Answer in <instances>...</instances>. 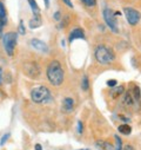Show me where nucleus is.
I'll return each mask as SVG.
<instances>
[{"label":"nucleus","mask_w":141,"mask_h":150,"mask_svg":"<svg viewBox=\"0 0 141 150\" xmlns=\"http://www.w3.org/2000/svg\"><path fill=\"white\" fill-rule=\"evenodd\" d=\"M46 76L53 86H60L65 79V71L61 63L58 60H52L47 66Z\"/></svg>","instance_id":"f257e3e1"},{"label":"nucleus","mask_w":141,"mask_h":150,"mask_svg":"<svg viewBox=\"0 0 141 150\" xmlns=\"http://www.w3.org/2000/svg\"><path fill=\"white\" fill-rule=\"evenodd\" d=\"M94 57L98 63L100 64H111L115 59V54L113 50L106 45H99L96 46L94 51Z\"/></svg>","instance_id":"f03ea898"},{"label":"nucleus","mask_w":141,"mask_h":150,"mask_svg":"<svg viewBox=\"0 0 141 150\" xmlns=\"http://www.w3.org/2000/svg\"><path fill=\"white\" fill-rule=\"evenodd\" d=\"M31 99L37 104H45L52 100V95L48 88L40 85L31 91Z\"/></svg>","instance_id":"7ed1b4c3"},{"label":"nucleus","mask_w":141,"mask_h":150,"mask_svg":"<svg viewBox=\"0 0 141 150\" xmlns=\"http://www.w3.org/2000/svg\"><path fill=\"white\" fill-rule=\"evenodd\" d=\"M17 37H18V34L15 32H7L3 37L4 47H5V51L8 56H13V53H14V49H15L17 39H18Z\"/></svg>","instance_id":"20e7f679"},{"label":"nucleus","mask_w":141,"mask_h":150,"mask_svg":"<svg viewBox=\"0 0 141 150\" xmlns=\"http://www.w3.org/2000/svg\"><path fill=\"white\" fill-rule=\"evenodd\" d=\"M103 19L106 25L108 26V28L113 32V33H118L119 32V27H118V20H117V16L115 13L110 8V7H106L102 12Z\"/></svg>","instance_id":"39448f33"},{"label":"nucleus","mask_w":141,"mask_h":150,"mask_svg":"<svg viewBox=\"0 0 141 150\" xmlns=\"http://www.w3.org/2000/svg\"><path fill=\"white\" fill-rule=\"evenodd\" d=\"M124 13H125L126 19H127V21H128L129 25L135 26V25L139 24V21L141 19V14H140L139 11H136L133 7H125L124 8Z\"/></svg>","instance_id":"423d86ee"},{"label":"nucleus","mask_w":141,"mask_h":150,"mask_svg":"<svg viewBox=\"0 0 141 150\" xmlns=\"http://www.w3.org/2000/svg\"><path fill=\"white\" fill-rule=\"evenodd\" d=\"M24 72L27 74L28 77L31 78H37L39 74H40V70H39V66L33 63V62H27L24 64V67H22Z\"/></svg>","instance_id":"0eeeda50"},{"label":"nucleus","mask_w":141,"mask_h":150,"mask_svg":"<svg viewBox=\"0 0 141 150\" xmlns=\"http://www.w3.org/2000/svg\"><path fill=\"white\" fill-rule=\"evenodd\" d=\"M77 39H85V33L79 27L73 28L72 31L69 32V35H68V42L69 43H72L74 40H77Z\"/></svg>","instance_id":"6e6552de"},{"label":"nucleus","mask_w":141,"mask_h":150,"mask_svg":"<svg viewBox=\"0 0 141 150\" xmlns=\"http://www.w3.org/2000/svg\"><path fill=\"white\" fill-rule=\"evenodd\" d=\"M31 45H32L35 50H38V51H40V52H44V53L48 52V46H47V44L44 43V42L40 40V39H32V40H31Z\"/></svg>","instance_id":"1a4fd4ad"},{"label":"nucleus","mask_w":141,"mask_h":150,"mask_svg":"<svg viewBox=\"0 0 141 150\" xmlns=\"http://www.w3.org/2000/svg\"><path fill=\"white\" fill-rule=\"evenodd\" d=\"M28 25H29V28H31V30H35V28L40 27V26L43 25V19H41L40 13H39V14H33V17H32V19L29 20Z\"/></svg>","instance_id":"9d476101"},{"label":"nucleus","mask_w":141,"mask_h":150,"mask_svg":"<svg viewBox=\"0 0 141 150\" xmlns=\"http://www.w3.org/2000/svg\"><path fill=\"white\" fill-rule=\"evenodd\" d=\"M62 109L66 111V112H70L73 109H74V100L73 98L70 97H66L62 102Z\"/></svg>","instance_id":"9b49d317"},{"label":"nucleus","mask_w":141,"mask_h":150,"mask_svg":"<svg viewBox=\"0 0 141 150\" xmlns=\"http://www.w3.org/2000/svg\"><path fill=\"white\" fill-rule=\"evenodd\" d=\"M118 131H119L120 134H122V135L128 136V135L132 134V127H131L129 124H127V123H124V124H120V125L118 127Z\"/></svg>","instance_id":"f8f14e48"},{"label":"nucleus","mask_w":141,"mask_h":150,"mask_svg":"<svg viewBox=\"0 0 141 150\" xmlns=\"http://www.w3.org/2000/svg\"><path fill=\"white\" fill-rule=\"evenodd\" d=\"M0 20H1L5 25L7 24V14H6V8L3 1H0Z\"/></svg>","instance_id":"ddd939ff"},{"label":"nucleus","mask_w":141,"mask_h":150,"mask_svg":"<svg viewBox=\"0 0 141 150\" xmlns=\"http://www.w3.org/2000/svg\"><path fill=\"white\" fill-rule=\"evenodd\" d=\"M27 1H28L29 6H31V8H32L33 14H39V13H40L39 6H38V4H37V1H35V0H27Z\"/></svg>","instance_id":"4468645a"},{"label":"nucleus","mask_w":141,"mask_h":150,"mask_svg":"<svg viewBox=\"0 0 141 150\" xmlns=\"http://www.w3.org/2000/svg\"><path fill=\"white\" fill-rule=\"evenodd\" d=\"M124 104H126L127 106H132V105L134 104V99H133V96H132L129 92L125 93V97H124Z\"/></svg>","instance_id":"2eb2a0df"},{"label":"nucleus","mask_w":141,"mask_h":150,"mask_svg":"<svg viewBox=\"0 0 141 150\" xmlns=\"http://www.w3.org/2000/svg\"><path fill=\"white\" fill-rule=\"evenodd\" d=\"M99 144H100V146H101L103 150H115V144L112 145V144L108 143V142H100Z\"/></svg>","instance_id":"dca6fc26"},{"label":"nucleus","mask_w":141,"mask_h":150,"mask_svg":"<svg viewBox=\"0 0 141 150\" xmlns=\"http://www.w3.org/2000/svg\"><path fill=\"white\" fill-rule=\"evenodd\" d=\"M81 88H82V90L84 91H87L88 90V88H89V82H88V77L85 76L82 77V81H81Z\"/></svg>","instance_id":"f3484780"},{"label":"nucleus","mask_w":141,"mask_h":150,"mask_svg":"<svg viewBox=\"0 0 141 150\" xmlns=\"http://www.w3.org/2000/svg\"><path fill=\"white\" fill-rule=\"evenodd\" d=\"M124 91H125V88L122 86V85H119L113 92H112V95H113V97L114 98H117V97H119L120 95H122L124 93Z\"/></svg>","instance_id":"a211bd4d"},{"label":"nucleus","mask_w":141,"mask_h":150,"mask_svg":"<svg viewBox=\"0 0 141 150\" xmlns=\"http://www.w3.org/2000/svg\"><path fill=\"white\" fill-rule=\"evenodd\" d=\"M81 3L86 7H94L96 5V0H81Z\"/></svg>","instance_id":"6ab92c4d"},{"label":"nucleus","mask_w":141,"mask_h":150,"mask_svg":"<svg viewBox=\"0 0 141 150\" xmlns=\"http://www.w3.org/2000/svg\"><path fill=\"white\" fill-rule=\"evenodd\" d=\"M18 32H19V34H21V35H24V34L26 33V28H25V25H24V21H22V20H20V23H19Z\"/></svg>","instance_id":"aec40b11"},{"label":"nucleus","mask_w":141,"mask_h":150,"mask_svg":"<svg viewBox=\"0 0 141 150\" xmlns=\"http://www.w3.org/2000/svg\"><path fill=\"white\" fill-rule=\"evenodd\" d=\"M10 136H11V134H10V132H7L6 135H4V136L1 137V139H0V145L3 146V145H4L5 143H6V141H7L8 138H10Z\"/></svg>","instance_id":"412c9836"},{"label":"nucleus","mask_w":141,"mask_h":150,"mask_svg":"<svg viewBox=\"0 0 141 150\" xmlns=\"http://www.w3.org/2000/svg\"><path fill=\"white\" fill-rule=\"evenodd\" d=\"M134 98H135V99H138V100H140V98H141L139 86H135V88H134Z\"/></svg>","instance_id":"4be33fe9"},{"label":"nucleus","mask_w":141,"mask_h":150,"mask_svg":"<svg viewBox=\"0 0 141 150\" xmlns=\"http://www.w3.org/2000/svg\"><path fill=\"white\" fill-rule=\"evenodd\" d=\"M118 85V82L115 79H108L107 81V86L108 88H115Z\"/></svg>","instance_id":"5701e85b"},{"label":"nucleus","mask_w":141,"mask_h":150,"mask_svg":"<svg viewBox=\"0 0 141 150\" xmlns=\"http://www.w3.org/2000/svg\"><path fill=\"white\" fill-rule=\"evenodd\" d=\"M84 132V125H82V122H78V134H82Z\"/></svg>","instance_id":"b1692460"},{"label":"nucleus","mask_w":141,"mask_h":150,"mask_svg":"<svg viewBox=\"0 0 141 150\" xmlns=\"http://www.w3.org/2000/svg\"><path fill=\"white\" fill-rule=\"evenodd\" d=\"M122 150H135V148L131 144H126V145L122 146Z\"/></svg>","instance_id":"393cba45"},{"label":"nucleus","mask_w":141,"mask_h":150,"mask_svg":"<svg viewBox=\"0 0 141 150\" xmlns=\"http://www.w3.org/2000/svg\"><path fill=\"white\" fill-rule=\"evenodd\" d=\"M62 1H64V4L67 5L69 8H73V4H72V1H70V0H62Z\"/></svg>","instance_id":"a878e982"},{"label":"nucleus","mask_w":141,"mask_h":150,"mask_svg":"<svg viewBox=\"0 0 141 150\" xmlns=\"http://www.w3.org/2000/svg\"><path fill=\"white\" fill-rule=\"evenodd\" d=\"M54 19L55 20H60L61 19V13L60 12H55L54 13Z\"/></svg>","instance_id":"bb28decb"},{"label":"nucleus","mask_w":141,"mask_h":150,"mask_svg":"<svg viewBox=\"0 0 141 150\" xmlns=\"http://www.w3.org/2000/svg\"><path fill=\"white\" fill-rule=\"evenodd\" d=\"M4 27H5V24L0 20V35H1V33H3V30H4Z\"/></svg>","instance_id":"cd10ccee"},{"label":"nucleus","mask_w":141,"mask_h":150,"mask_svg":"<svg viewBox=\"0 0 141 150\" xmlns=\"http://www.w3.org/2000/svg\"><path fill=\"white\" fill-rule=\"evenodd\" d=\"M34 150H43V146H41V144H35V146H34Z\"/></svg>","instance_id":"c85d7f7f"},{"label":"nucleus","mask_w":141,"mask_h":150,"mask_svg":"<svg viewBox=\"0 0 141 150\" xmlns=\"http://www.w3.org/2000/svg\"><path fill=\"white\" fill-rule=\"evenodd\" d=\"M3 83V69L0 67V85H1Z\"/></svg>","instance_id":"c756f323"},{"label":"nucleus","mask_w":141,"mask_h":150,"mask_svg":"<svg viewBox=\"0 0 141 150\" xmlns=\"http://www.w3.org/2000/svg\"><path fill=\"white\" fill-rule=\"evenodd\" d=\"M44 3H45V6H46V7L50 6V0H44Z\"/></svg>","instance_id":"7c9ffc66"},{"label":"nucleus","mask_w":141,"mask_h":150,"mask_svg":"<svg viewBox=\"0 0 141 150\" xmlns=\"http://www.w3.org/2000/svg\"><path fill=\"white\" fill-rule=\"evenodd\" d=\"M80 150H88V149H80Z\"/></svg>","instance_id":"2f4dec72"}]
</instances>
